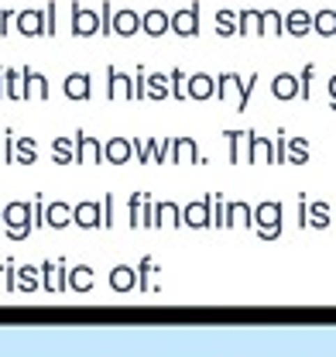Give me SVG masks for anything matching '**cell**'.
<instances>
[{"mask_svg":"<svg viewBox=\"0 0 336 357\" xmlns=\"http://www.w3.org/2000/svg\"><path fill=\"white\" fill-rule=\"evenodd\" d=\"M171 31H175L178 38H192V35H199V3H192V7L171 14Z\"/></svg>","mask_w":336,"mask_h":357,"instance_id":"cell-1","label":"cell"},{"mask_svg":"<svg viewBox=\"0 0 336 357\" xmlns=\"http://www.w3.org/2000/svg\"><path fill=\"white\" fill-rule=\"evenodd\" d=\"M210 100L216 96V79L206 73H196V76H185V100Z\"/></svg>","mask_w":336,"mask_h":357,"instance_id":"cell-2","label":"cell"},{"mask_svg":"<svg viewBox=\"0 0 336 357\" xmlns=\"http://www.w3.org/2000/svg\"><path fill=\"white\" fill-rule=\"evenodd\" d=\"M100 31V14H89V10H83L79 3H72V35L76 38H89V35H96Z\"/></svg>","mask_w":336,"mask_h":357,"instance_id":"cell-3","label":"cell"},{"mask_svg":"<svg viewBox=\"0 0 336 357\" xmlns=\"http://www.w3.org/2000/svg\"><path fill=\"white\" fill-rule=\"evenodd\" d=\"M168 28H171V17H168L165 10H148V14H141V31H144V35L162 38Z\"/></svg>","mask_w":336,"mask_h":357,"instance_id":"cell-4","label":"cell"},{"mask_svg":"<svg viewBox=\"0 0 336 357\" xmlns=\"http://www.w3.org/2000/svg\"><path fill=\"white\" fill-rule=\"evenodd\" d=\"M107 96H110V100H134V83H130V76L110 69V76H107Z\"/></svg>","mask_w":336,"mask_h":357,"instance_id":"cell-5","label":"cell"},{"mask_svg":"<svg viewBox=\"0 0 336 357\" xmlns=\"http://www.w3.org/2000/svg\"><path fill=\"white\" fill-rule=\"evenodd\" d=\"M28 217H31V210H28V203H10L7 210H3V220L10 223V237H24V230H28Z\"/></svg>","mask_w":336,"mask_h":357,"instance_id":"cell-6","label":"cell"},{"mask_svg":"<svg viewBox=\"0 0 336 357\" xmlns=\"http://www.w3.org/2000/svg\"><path fill=\"white\" fill-rule=\"evenodd\" d=\"M62 89H66V96H69V100H89L93 83H89V76H86V73H69V76H66V83H62Z\"/></svg>","mask_w":336,"mask_h":357,"instance_id":"cell-7","label":"cell"},{"mask_svg":"<svg viewBox=\"0 0 336 357\" xmlns=\"http://www.w3.org/2000/svg\"><path fill=\"white\" fill-rule=\"evenodd\" d=\"M134 31H141V14H134V10H117V14H114V35L130 38Z\"/></svg>","mask_w":336,"mask_h":357,"instance_id":"cell-8","label":"cell"},{"mask_svg":"<svg viewBox=\"0 0 336 357\" xmlns=\"http://www.w3.org/2000/svg\"><path fill=\"white\" fill-rule=\"evenodd\" d=\"M17 31L21 35H45V14H38V10H21L17 14Z\"/></svg>","mask_w":336,"mask_h":357,"instance_id":"cell-9","label":"cell"},{"mask_svg":"<svg viewBox=\"0 0 336 357\" xmlns=\"http://www.w3.org/2000/svg\"><path fill=\"white\" fill-rule=\"evenodd\" d=\"M271 93H275L278 100H295V96H298V76H292V73H282V76H275Z\"/></svg>","mask_w":336,"mask_h":357,"instance_id":"cell-10","label":"cell"},{"mask_svg":"<svg viewBox=\"0 0 336 357\" xmlns=\"http://www.w3.org/2000/svg\"><path fill=\"white\" fill-rule=\"evenodd\" d=\"M285 31H289V35H295V38L309 35V31H312V17H309L305 10H292V14L285 17Z\"/></svg>","mask_w":336,"mask_h":357,"instance_id":"cell-11","label":"cell"},{"mask_svg":"<svg viewBox=\"0 0 336 357\" xmlns=\"http://www.w3.org/2000/svg\"><path fill=\"white\" fill-rule=\"evenodd\" d=\"M251 31L261 38V14H254V10H240V14H237V35H240V38H247Z\"/></svg>","mask_w":336,"mask_h":357,"instance_id":"cell-12","label":"cell"},{"mask_svg":"<svg viewBox=\"0 0 336 357\" xmlns=\"http://www.w3.org/2000/svg\"><path fill=\"white\" fill-rule=\"evenodd\" d=\"M257 220L264 227V237H275V223H282V210H278L275 203H264V206L257 210Z\"/></svg>","mask_w":336,"mask_h":357,"instance_id":"cell-13","label":"cell"},{"mask_svg":"<svg viewBox=\"0 0 336 357\" xmlns=\"http://www.w3.org/2000/svg\"><path fill=\"white\" fill-rule=\"evenodd\" d=\"M312 31L323 35V38H333L336 35V10H319L312 17Z\"/></svg>","mask_w":336,"mask_h":357,"instance_id":"cell-14","label":"cell"},{"mask_svg":"<svg viewBox=\"0 0 336 357\" xmlns=\"http://www.w3.org/2000/svg\"><path fill=\"white\" fill-rule=\"evenodd\" d=\"M282 31H285V21L278 17V10H261V38H271Z\"/></svg>","mask_w":336,"mask_h":357,"instance_id":"cell-15","label":"cell"},{"mask_svg":"<svg viewBox=\"0 0 336 357\" xmlns=\"http://www.w3.org/2000/svg\"><path fill=\"white\" fill-rule=\"evenodd\" d=\"M31 89H35V96H38V100H45V96H48V79H45L42 73L24 69V96H31Z\"/></svg>","mask_w":336,"mask_h":357,"instance_id":"cell-16","label":"cell"},{"mask_svg":"<svg viewBox=\"0 0 336 357\" xmlns=\"http://www.w3.org/2000/svg\"><path fill=\"white\" fill-rule=\"evenodd\" d=\"M3 83H7V96H10V100H24V69H21V73L3 69Z\"/></svg>","mask_w":336,"mask_h":357,"instance_id":"cell-17","label":"cell"},{"mask_svg":"<svg viewBox=\"0 0 336 357\" xmlns=\"http://www.w3.org/2000/svg\"><path fill=\"white\" fill-rule=\"evenodd\" d=\"M107 158L110 162H127L130 158V141H124V137H114V141H107Z\"/></svg>","mask_w":336,"mask_h":357,"instance_id":"cell-18","label":"cell"},{"mask_svg":"<svg viewBox=\"0 0 336 357\" xmlns=\"http://www.w3.org/2000/svg\"><path fill=\"white\" fill-rule=\"evenodd\" d=\"M148 96H151V100H165L168 96V76L165 73H151V76H148Z\"/></svg>","mask_w":336,"mask_h":357,"instance_id":"cell-19","label":"cell"},{"mask_svg":"<svg viewBox=\"0 0 336 357\" xmlns=\"http://www.w3.org/2000/svg\"><path fill=\"white\" fill-rule=\"evenodd\" d=\"M76 144H79V158H89V162H100L103 155H100V141H93V137H86V134H79L76 137Z\"/></svg>","mask_w":336,"mask_h":357,"instance_id":"cell-20","label":"cell"},{"mask_svg":"<svg viewBox=\"0 0 336 357\" xmlns=\"http://www.w3.org/2000/svg\"><path fill=\"white\" fill-rule=\"evenodd\" d=\"M216 31L227 38V35H237V14H230V10H220L216 14Z\"/></svg>","mask_w":336,"mask_h":357,"instance_id":"cell-21","label":"cell"},{"mask_svg":"<svg viewBox=\"0 0 336 357\" xmlns=\"http://www.w3.org/2000/svg\"><path fill=\"white\" fill-rule=\"evenodd\" d=\"M247 137H251V134H247ZM251 158H271V162H275V144H271V141H264V137H251Z\"/></svg>","mask_w":336,"mask_h":357,"instance_id":"cell-22","label":"cell"},{"mask_svg":"<svg viewBox=\"0 0 336 357\" xmlns=\"http://www.w3.org/2000/svg\"><path fill=\"white\" fill-rule=\"evenodd\" d=\"M100 35H103V38L114 35V10H110V3L100 7Z\"/></svg>","mask_w":336,"mask_h":357,"instance_id":"cell-23","label":"cell"},{"mask_svg":"<svg viewBox=\"0 0 336 357\" xmlns=\"http://www.w3.org/2000/svg\"><path fill=\"white\" fill-rule=\"evenodd\" d=\"M110 282H114V289H121V292H124V289L134 285V271H130V268H117V271L110 275Z\"/></svg>","mask_w":336,"mask_h":357,"instance_id":"cell-24","label":"cell"},{"mask_svg":"<svg viewBox=\"0 0 336 357\" xmlns=\"http://www.w3.org/2000/svg\"><path fill=\"white\" fill-rule=\"evenodd\" d=\"M171 148H178V155H175V158H196V141H189V137L171 141Z\"/></svg>","mask_w":336,"mask_h":357,"instance_id":"cell-25","label":"cell"},{"mask_svg":"<svg viewBox=\"0 0 336 357\" xmlns=\"http://www.w3.org/2000/svg\"><path fill=\"white\" fill-rule=\"evenodd\" d=\"M289 158H292V162H305V158H309V144H305L302 137H295L292 144H289Z\"/></svg>","mask_w":336,"mask_h":357,"instance_id":"cell-26","label":"cell"},{"mask_svg":"<svg viewBox=\"0 0 336 357\" xmlns=\"http://www.w3.org/2000/svg\"><path fill=\"white\" fill-rule=\"evenodd\" d=\"M52 151H55V162H69V158H72V144H69L66 137H59V141L52 144Z\"/></svg>","mask_w":336,"mask_h":357,"instance_id":"cell-27","label":"cell"},{"mask_svg":"<svg viewBox=\"0 0 336 357\" xmlns=\"http://www.w3.org/2000/svg\"><path fill=\"white\" fill-rule=\"evenodd\" d=\"M76 220H79V223H89V227H93V223L100 220V210H96L93 203H83V206H79V213H76Z\"/></svg>","mask_w":336,"mask_h":357,"instance_id":"cell-28","label":"cell"},{"mask_svg":"<svg viewBox=\"0 0 336 357\" xmlns=\"http://www.w3.org/2000/svg\"><path fill=\"white\" fill-rule=\"evenodd\" d=\"M17 158L21 162H35V141H28V137L17 141Z\"/></svg>","mask_w":336,"mask_h":357,"instance_id":"cell-29","label":"cell"},{"mask_svg":"<svg viewBox=\"0 0 336 357\" xmlns=\"http://www.w3.org/2000/svg\"><path fill=\"white\" fill-rule=\"evenodd\" d=\"M171 83H175V100H185V73L171 69Z\"/></svg>","mask_w":336,"mask_h":357,"instance_id":"cell-30","label":"cell"},{"mask_svg":"<svg viewBox=\"0 0 336 357\" xmlns=\"http://www.w3.org/2000/svg\"><path fill=\"white\" fill-rule=\"evenodd\" d=\"M141 96H148V76L144 73L134 76V100H141Z\"/></svg>","mask_w":336,"mask_h":357,"instance_id":"cell-31","label":"cell"},{"mask_svg":"<svg viewBox=\"0 0 336 357\" xmlns=\"http://www.w3.org/2000/svg\"><path fill=\"white\" fill-rule=\"evenodd\" d=\"M45 35H48V38L55 35V3L45 7Z\"/></svg>","mask_w":336,"mask_h":357,"instance_id":"cell-32","label":"cell"},{"mask_svg":"<svg viewBox=\"0 0 336 357\" xmlns=\"http://www.w3.org/2000/svg\"><path fill=\"white\" fill-rule=\"evenodd\" d=\"M189 223H206V206L203 203H192L189 206Z\"/></svg>","mask_w":336,"mask_h":357,"instance_id":"cell-33","label":"cell"},{"mask_svg":"<svg viewBox=\"0 0 336 357\" xmlns=\"http://www.w3.org/2000/svg\"><path fill=\"white\" fill-rule=\"evenodd\" d=\"M48 220L52 223H66L69 220V210H66L62 203H55V206H52V213H48Z\"/></svg>","mask_w":336,"mask_h":357,"instance_id":"cell-34","label":"cell"},{"mask_svg":"<svg viewBox=\"0 0 336 357\" xmlns=\"http://www.w3.org/2000/svg\"><path fill=\"white\" fill-rule=\"evenodd\" d=\"M7 28H10V10L0 14V38H7Z\"/></svg>","mask_w":336,"mask_h":357,"instance_id":"cell-35","label":"cell"},{"mask_svg":"<svg viewBox=\"0 0 336 357\" xmlns=\"http://www.w3.org/2000/svg\"><path fill=\"white\" fill-rule=\"evenodd\" d=\"M72 282H76V285H89V271H76Z\"/></svg>","mask_w":336,"mask_h":357,"instance_id":"cell-36","label":"cell"},{"mask_svg":"<svg viewBox=\"0 0 336 357\" xmlns=\"http://www.w3.org/2000/svg\"><path fill=\"white\" fill-rule=\"evenodd\" d=\"M247 220V213H244V210H240V203H237V210H234V223H244Z\"/></svg>","mask_w":336,"mask_h":357,"instance_id":"cell-37","label":"cell"},{"mask_svg":"<svg viewBox=\"0 0 336 357\" xmlns=\"http://www.w3.org/2000/svg\"><path fill=\"white\" fill-rule=\"evenodd\" d=\"M330 96H333V110H336V76L330 79Z\"/></svg>","mask_w":336,"mask_h":357,"instance_id":"cell-38","label":"cell"}]
</instances>
